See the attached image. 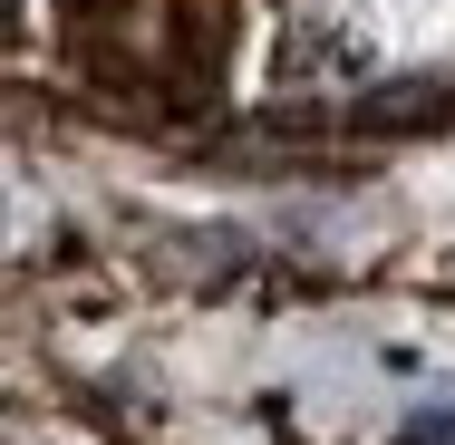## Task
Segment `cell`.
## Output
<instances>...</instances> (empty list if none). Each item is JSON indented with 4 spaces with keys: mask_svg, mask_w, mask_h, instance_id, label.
<instances>
[{
    "mask_svg": "<svg viewBox=\"0 0 455 445\" xmlns=\"http://www.w3.org/2000/svg\"><path fill=\"white\" fill-rule=\"evenodd\" d=\"M446 116H455V88H446V78H397V88H368L359 97V126H378V136L446 126Z\"/></svg>",
    "mask_w": 455,
    "mask_h": 445,
    "instance_id": "cell-1",
    "label": "cell"
},
{
    "mask_svg": "<svg viewBox=\"0 0 455 445\" xmlns=\"http://www.w3.org/2000/svg\"><path fill=\"white\" fill-rule=\"evenodd\" d=\"M397 445H455V407H417V417H407V436Z\"/></svg>",
    "mask_w": 455,
    "mask_h": 445,
    "instance_id": "cell-2",
    "label": "cell"
},
{
    "mask_svg": "<svg viewBox=\"0 0 455 445\" xmlns=\"http://www.w3.org/2000/svg\"><path fill=\"white\" fill-rule=\"evenodd\" d=\"M10 29H20V10H10V0H0V39H10Z\"/></svg>",
    "mask_w": 455,
    "mask_h": 445,
    "instance_id": "cell-3",
    "label": "cell"
}]
</instances>
